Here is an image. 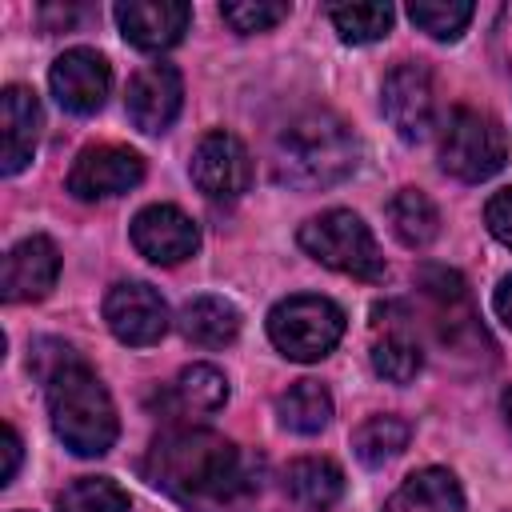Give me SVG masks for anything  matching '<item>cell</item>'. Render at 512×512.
I'll return each instance as SVG.
<instances>
[{
    "mask_svg": "<svg viewBox=\"0 0 512 512\" xmlns=\"http://www.w3.org/2000/svg\"><path fill=\"white\" fill-rule=\"evenodd\" d=\"M144 476L192 512H236L252 492L240 448L208 428L164 432L148 448Z\"/></svg>",
    "mask_w": 512,
    "mask_h": 512,
    "instance_id": "obj_1",
    "label": "cell"
},
{
    "mask_svg": "<svg viewBox=\"0 0 512 512\" xmlns=\"http://www.w3.org/2000/svg\"><path fill=\"white\" fill-rule=\"evenodd\" d=\"M360 144L352 128L332 112H304L280 136L272 152V172L280 184L300 192H320L356 172Z\"/></svg>",
    "mask_w": 512,
    "mask_h": 512,
    "instance_id": "obj_2",
    "label": "cell"
},
{
    "mask_svg": "<svg viewBox=\"0 0 512 512\" xmlns=\"http://www.w3.org/2000/svg\"><path fill=\"white\" fill-rule=\"evenodd\" d=\"M48 416H52V432L76 456H104L120 432L108 388L80 360L64 364L48 380Z\"/></svg>",
    "mask_w": 512,
    "mask_h": 512,
    "instance_id": "obj_3",
    "label": "cell"
},
{
    "mask_svg": "<svg viewBox=\"0 0 512 512\" xmlns=\"http://www.w3.org/2000/svg\"><path fill=\"white\" fill-rule=\"evenodd\" d=\"M300 248L332 272H344L356 280H380L384 276V256L376 248V236L348 208H332V212L312 216L300 228Z\"/></svg>",
    "mask_w": 512,
    "mask_h": 512,
    "instance_id": "obj_4",
    "label": "cell"
},
{
    "mask_svg": "<svg viewBox=\"0 0 512 512\" xmlns=\"http://www.w3.org/2000/svg\"><path fill=\"white\" fill-rule=\"evenodd\" d=\"M508 160V132L480 108H456L440 136V168L456 180H488Z\"/></svg>",
    "mask_w": 512,
    "mask_h": 512,
    "instance_id": "obj_5",
    "label": "cell"
},
{
    "mask_svg": "<svg viewBox=\"0 0 512 512\" xmlns=\"http://www.w3.org/2000/svg\"><path fill=\"white\" fill-rule=\"evenodd\" d=\"M268 336L288 360H320L344 336V312L328 296H288L268 312Z\"/></svg>",
    "mask_w": 512,
    "mask_h": 512,
    "instance_id": "obj_6",
    "label": "cell"
},
{
    "mask_svg": "<svg viewBox=\"0 0 512 512\" xmlns=\"http://www.w3.org/2000/svg\"><path fill=\"white\" fill-rule=\"evenodd\" d=\"M380 108H384L388 124L400 132V140H424L436 124V92H432L428 68L416 64V60L396 64L384 76Z\"/></svg>",
    "mask_w": 512,
    "mask_h": 512,
    "instance_id": "obj_7",
    "label": "cell"
},
{
    "mask_svg": "<svg viewBox=\"0 0 512 512\" xmlns=\"http://www.w3.org/2000/svg\"><path fill=\"white\" fill-rule=\"evenodd\" d=\"M104 320L116 340L132 348H148L168 332V304L144 280H120L104 296Z\"/></svg>",
    "mask_w": 512,
    "mask_h": 512,
    "instance_id": "obj_8",
    "label": "cell"
},
{
    "mask_svg": "<svg viewBox=\"0 0 512 512\" xmlns=\"http://www.w3.org/2000/svg\"><path fill=\"white\" fill-rule=\"evenodd\" d=\"M188 172L208 200H236L252 184V156L232 132H208L196 144Z\"/></svg>",
    "mask_w": 512,
    "mask_h": 512,
    "instance_id": "obj_9",
    "label": "cell"
},
{
    "mask_svg": "<svg viewBox=\"0 0 512 512\" xmlns=\"http://www.w3.org/2000/svg\"><path fill=\"white\" fill-rule=\"evenodd\" d=\"M140 180H144V160L132 148L96 144L76 156L68 172V192L76 200H108V196H124Z\"/></svg>",
    "mask_w": 512,
    "mask_h": 512,
    "instance_id": "obj_10",
    "label": "cell"
},
{
    "mask_svg": "<svg viewBox=\"0 0 512 512\" xmlns=\"http://www.w3.org/2000/svg\"><path fill=\"white\" fill-rule=\"evenodd\" d=\"M48 84H52V96L60 100V108L88 116V112L104 108V100L112 92V68L96 48H68L56 56Z\"/></svg>",
    "mask_w": 512,
    "mask_h": 512,
    "instance_id": "obj_11",
    "label": "cell"
},
{
    "mask_svg": "<svg viewBox=\"0 0 512 512\" xmlns=\"http://www.w3.org/2000/svg\"><path fill=\"white\" fill-rule=\"evenodd\" d=\"M132 244L152 264H180L200 248V228L176 204H148L132 216Z\"/></svg>",
    "mask_w": 512,
    "mask_h": 512,
    "instance_id": "obj_12",
    "label": "cell"
},
{
    "mask_svg": "<svg viewBox=\"0 0 512 512\" xmlns=\"http://www.w3.org/2000/svg\"><path fill=\"white\" fill-rule=\"evenodd\" d=\"M180 100H184V80L172 64H148L132 76L128 84V96H124V108H128V120L156 136L164 128H172V120L180 116Z\"/></svg>",
    "mask_w": 512,
    "mask_h": 512,
    "instance_id": "obj_13",
    "label": "cell"
},
{
    "mask_svg": "<svg viewBox=\"0 0 512 512\" xmlns=\"http://www.w3.org/2000/svg\"><path fill=\"white\" fill-rule=\"evenodd\" d=\"M192 8L180 0H124L116 4V24L128 44L144 52H164L188 32Z\"/></svg>",
    "mask_w": 512,
    "mask_h": 512,
    "instance_id": "obj_14",
    "label": "cell"
},
{
    "mask_svg": "<svg viewBox=\"0 0 512 512\" xmlns=\"http://www.w3.org/2000/svg\"><path fill=\"white\" fill-rule=\"evenodd\" d=\"M60 276V252L48 236H28L20 240L8 256H4V272H0V292L8 304L20 300H40L52 292Z\"/></svg>",
    "mask_w": 512,
    "mask_h": 512,
    "instance_id": "obj_15",
    "label": "cell"
},
{
    "mask_svg": "<svg viewBox=\"0 0 512 512\" xmlns=\"http://www.w3.org/2000/svg\"><path fill=\"white\" fill-rule=\"evenodd\" d=\"M40 140V100L24 84H8L0 96V172L16 176Z\"/></svg>",
    "mask_w": 512,
    "mask_h": 512,
    "instance_id": "obj_16",
    "label": "cell"
},
{
    "mask_svg": "<svg viewBox=\"0 0 512 512\" xmlns=\"http://www.w3.org/2000/svg\"><path fill=\"white\" fill-rule=\"evenodd\" d=\"M384 512H464V492L448 468H420L384 500Z\"/></svg>",
    "mask_w": 512,
    "mask_h": 512,
    "instance_id": "obj_17",
    "label": "cell"
},
{
    "mask_svg": "<svg viewBox=\"0 0 512 512\" xmlns=\"http://www.w3.org/2000/svg\"><path fill=\"white\" fill-rule=\"evenodd\" d=\"M284 492L308 508V512H324L340 500L344 492V472L332 464V460H320V456H304V460H292L288 472H284Z\"/></svg>",
    "mask_w": 512,
    "mask_h": 512,
    "instance_id": "obj_18",
    "label": "cell"
},
{
    "mask_svg": "<svg viewBox=\"0 0 512 512\" xmlns=\"http://www.w3.org/2000/svg\"><path fill=\"white\" fill-rule=\"evenodd\" d=\"M180 332L200 348H224L240 332V312L224 296H196L180 312Z\"/></svg>",
    "mask_w": 512,
    "mask_h": 512,
    "instance_id": "obj_19",
    "label": "cell"
},
{
    "mask_svg": "<svg viewBox=\"0 0 512 512\" xmlns=\"http://www.w3.org/2000/svg\"><path fill=\"white\" fill-rule=\"evenodd\" d=\"M276 416H280V424L288 432L312 436L332 420V396H328V388L320 380H296V384H288L280 392Z\"/></svg>",
    "mask_w": 512,
    "mask_h": 512,
    "instance_id": "obj_20",
    "label": "cell"
},
{
    "mask_svg": "<svg viewBox=\"0 0 512 512\" xmlns=\"http://www.w3.org/2000/svg\"><path fill=\"white\" fill-rule=\"evenodd\" d=\"M384 212H388V224H392L396 240L408 244V248H424V244H432L436 232H440V212H436V204H432L420 188H400V192L388 200Z\"/></svg>",
    "mask_w": 512,
    "mask_h": 512,
    "instance_id": "obj_21",
    "label": "cell"
},
{
    "mask_svg": "<svg viewBox=\"0 0 512 512\" xmlns=\"http://www.w3.org/2000/svg\"><path fill=\"white\" fill-rule=\"evenodd\" d=\"M172 400H176L180 412L212 416V412H220L228 404V380L212 364H188L172 384Z\"/></svg>",
    "mask_w": 512,
    "mask_h": 512,
    "instance_id": "obj_22",
    "label": "cell"
},
{
    "mask_svg": "<svg viewBox=\"0 0 512 512\" xmlns=\"http://www.w3.org/2000/svg\"><path fill=\"white\" fill-rule=\"evenodd\" d=\"M408 436H412L408 420H400V416H368V420L352 432V448H356L360 464L380 468V464L396 460V456L408 448Z\"/></svg>",
    "mask_w": 512,
    "mask_h": 512,
    "instance_id": "obj_23",
    "label": "cell"
},
{
    "mask_svg": "<svg viewBox=\"0 0 512 512\" xmlns=\"http://www.w3.org/2000/svg\"><path fill=\"white\" fill-rule=\"evenodd\" d=\"M328 20L340 32V40H348V44H372V40L388 36V28H392V4H332L328 8Z\"/></svg>",
    "mask_w": 512,
    "mask_h": 512,
    "instance_id": "obj_24",
    "label": "cell"
},
{
    "mask_svg": "<svg viewBox=\"0 0 512 512\" xmlns=\"http://www.w3.org/2000/svg\"><path fill=\"white\" fill-rule=\"evenodd\" d=\"M60 512H128V492L108 476H80L56 496Z\"/></svg>",
    "mask_w": 512,
    "mask_h": 512,
    "instance_id": "obj_25",
    "label": "cell"
},
{
    "mask_svg": "<svg viewBox=\"0 0 512 512\" xmlns=\"http://www.w3.org/2000/svg\"><path fill=\"white\" fill-rule=\"evenodd\" d=\"M372 368H376V376H384V380H392V384H408V380L420 376L424 352H420V344H416L412 336L388 332V336H380V340L372 344Z\"/></svg>",
    "mask_w": 512,
    "mask_h": 512,
    "instance_id": "obj_26",
    "label": "cell"
},
{
    "mask_svg": "<svg viewBox=\"0 0 512 512\" xmlns=\"http://www.w3.org/2000/svg\"><path fill=\"white\" fill-rule=\"evenodd\" d=\"M408 20L432 40H456L472 20V4L468 0H416L408 4Z\"/></svg>",
    "mask_w": 512,
    "mask_h": 512,
    "instance_id": "obj_27",
    "label": "cell"
},
{
    "mask_svg": "<svg viewBox=\"0 0 512 512\" xmlns=\"http://www.w3.org/2000/svg\"><path fill=\"white\" fill-rule=\"evenodd\" d=\"M224 24H232V32H268L272 24H280L288 16V4L280 0H240V4H224L220 8Z\"/></svg>",
    "mask_w": 512,
    "mask_h": 512,
    "instance_id": "obj_28",
    "label": "cell"
},
{
    "mask_svg": "<svg viewBox=\"0 0 512 512\" xmlns=\"http://www.w3.org/2000/svg\"><path fill=\"white\" fill-rule=\"evenodd\" d=\"M484 224H488V232H492L504 248H512V188H500V192L488 196V204H484Z\"/></svg>",
    "mask_w": 512,
    "mask_h": 512,
    "instance_id": "obj_29",
    "label": "cell"
},
{
    "mask_svg": "<svg viewBox=\"0 0 512 512\" xmlns=\"http://www.w3.org/2000/svg\"><path fill=\"white\" fill-rule=\"evenodd\" d=\"M492 44H496V56L512 64V4L500 8L496 24H492Z\"/></svg>",
    "mask_w": 512,
    "mask_h": 512,
    "instance_id": "obj_30",
    "label": "cell"
},
{
    "mask_svg": "<svg viewBox=\"0 0 512 512\" xmlns=\"http://www.w3.org/2000/svg\"><path fill=\"white\" fill-rule=\"evenodd\" d=\"M16 468H20V436H16L12 424H4V468H0V484H12Z\"/></svg>",
    "mask_w": 512,
    "mask_h": 512,
    "instance_id": "obj_31",
    "label": "cell"
},
{
    "mask_svg": "<svg viewBox=\"0 0 512 512\" xmlns=\"http://www.w3.org/2000/svg\"><path fill=\"white\" fill-rule=\"evenodd\" d=\"M492 308H496V316L512 328V276L500 280V288H496V296H492Z\"/></svg>",
    "mask_w": 512,
    "mask_h": 512,
    "instance_id": "obj_32",
    "label": "cell"
},
{
    "mask_svg": "<svg viewBox=\"0 0 512 512\" xmlns=\"http://www.w3.org/2000/svg\"><path fill=\"white\" fill-rule=\"evenodd\" d=\"M500 404H504V420H508V428H512V388L504 392V400H500Z\"/></svg>",
    "mask_w": 512,
    "mask_h": 512,
    "instance_id": "obj_33",
    "label": "cell"
}]
</instances>
